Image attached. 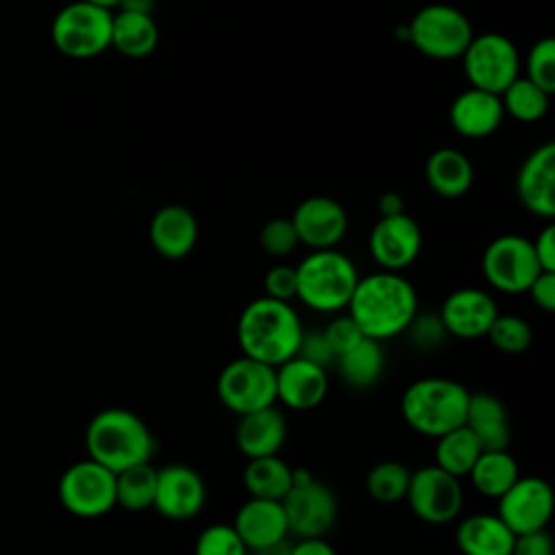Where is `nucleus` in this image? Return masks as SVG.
<instances>
[{"label": "nucleus", "mask_w": 555, "mask_h": 555, "mask_svg": "<svg viewBox=\"0 0 555 555\" xmlns=\"http://www.w3.org/2000/svg\"><path fill=\"white\" fill-rule=\"evenodd\" d=\"M347 314L360 327L362 336L382 343L408 330L418 314V295L401 273L377 271L358 280L347 304Z\"/></svg>", "instance_id": "1"}, {"label": "nucleus", "mask_w": 555, "mask_h": 555, "mask_svg": "<svg viewBox=\"0 0 555 555\" xmlns=\"http://www.w3.org/2000/svg\"><path fill=\"white\" fill-rule=\"evenodd\" d=\"M304 325L291 301L267 295L249 301L236 323V340L243 356L280 366L297 356Z\"/></svg>", "instance_id": "2"}, {"label": "nucleus", "mask_w": 555, "mask_h": 555, "mask_svg": "<svg viewBox=\"0 0 555 555\" xmlns=\"http://www.w3.org/2000/svg\"><path fill=\"white\" fill-rule=\"evenodd\" d=\"M87 457L111 473H121L152 460L156 440L145 421L126 408H104L85 429Z\"/></svg>", "instance_id": "3"}, {"label": "nucleus", "mask_w": 555, "mask_h": 555, "mask_svg": "<svg viewBox=\"0 0 555 555\" xmlns=\"http://www.w3.org/2000/svg\"><path fill=\"white\" fill-rule=\"evenodd\" d=\"M470 392L449 377H421L401 395V416L421 436L440 438L464 425Z\"/></svg>", "instance_id": "4"}, {"label": "nucleus", "mask_w": 555, "mask_h": 555, "mask_svg": "<svg viewBox=\"0 0 555 555\" xmlns=\"http://www.w3.org/2000/svg\"><path fill=\"white\" fill-rule=\"evenodd\" d=\"M295 271L297 299L317 312L345 310L360 280L351 258L336 249L310 251Z\"/></svg>", "instance_id": "5"}, {"label": "nucleus", "mask_w": 555, "mask_h": 555, "mask_svg": "<svg viewBox=\"0 0 555 555\" xmlns=\"http://www.w3.org/2000/svg\"><path fill=\"white\" fill-rule=\"evenodd\" d=\"M408 41L434 61L460 59L473 39L470 20L451 4H427L405 24Z\"/></svg>", "instance_id": "6"}, {"label": "nucleus", "mask_w": 555, "mask_h": 555, "mask_svg": "<svg viewBox=\"0 0 555 555\" xmlns=\"http://www.w3.org/2000/svg\"><path fill=\"white\" fill-rule=\"evenodd\" d=\"M113 11L76 0L65 4L52 20V43L69 59H91L111 48Z\"/></svg>", "instance_id": "7"}, {"label": "nucleus", "mask_w": 555, "mask_h": 555, "mask_svg": "<svg viewBox=\"0 0 555 555\" xmlns=\"http://www.w3.org/2000/svg\"><path fill=\"white\" fill-rule=\"evenodd\" d=\"M280 503L288 533L297 538H323L338 514L334 490L314 479L306 468H293V486Z\"/></svg>", "instance_id": "8"}, {"label": "nucleus", "mask_w": 555, "mask_h": 555, "mask_svg": "<svg viewBox=\"0 0 555 555\" xmlns=\"http://www.w3.org/2000/svg\"><path fill=\"white\" fill-rule=\"evenodd\" d=\"M460 59L470 87L494 95H501L520 76L518 50L501 33L473 35Z\"/></svg>", "instance_id": "9"}, {"label": "nucleus", "mask_w": 555, "mask_h": 555, "mask_svg": "<svg viewBox=\"0 0 555 555\" xmlns=\"http://www.w3.org/2000/svg\"><path fill=\"white\" fill-rule=\"evenodd\" d=\"M217 397L238 416L275 405V369L247 356L234 358L217 377Z\"/></svg>", "instance_id": "10"}, {"label": "nucleus", "mask_w": 555, "mask_h": 555, "mask_svg": "<svg viewBox=\"0 0 555 555\" xmlns=\"http://www.w3.org/2000/svg\"><path fill=\"white\" fill-rule=\"evenodd\" d=\"M59 501L78 518L104 516L117 505L115 473L89 457L74 462L59 479Z\"/></svg>", "instance_id": "11"}, {"label": "nucleus", "mask_w": 555, "mask_h": 555, "mask_svg": "<svg viewBox=\"0 0 555 555\" xmlns=\"http://www.w3.org/2000/svg\"><path fill=\"white\" fill-rule=\"evenodd\" d=\"M540 271L531 241L520 234H501L492 238L481 256V273L486 282L507 295L527 293Z\"/></svg>", "instance_id": "12"}, {"label": "nucleus", "mask_w": 555, "mask_h": 555, "mask_svg": "<svg viewBox=\"0 0 555 555\" xmlns=\"http://www.w3.org/2000/svg\"><path fill=\"white\" fill-rule=\"evenodd\" d=\"M405 501L416 518L427 525H447L455 520L464 505V490L457 477L438 466H421L410 475Z\"/></svg>", "instance_id": "13"}, {"label": "nucleus", "mask_w": 555, "mask_h": 555, "mask_svg": "<svg viewBox=\"0 0 555 555\" xmlns=\"http://www.w3.org/2000/svg\"><path fill=\"white\" fill-rule=\"evenodd\" d=\"M555 507V494L542 477H518L507 492L496 499V516L514 535L546 529Z\"/></svg>", "instance_id": "14"}, {"label": "nucleus", "mask_w": 555, "mask_h": 555, "mask_svg": "<svg viewBox=\"0 0 555 555\" xmlns=\"http://www.w3.org/2000/svg\"><path fill=\"white\" fill-rule=\"evenodd\" d=\"M206 481L189 464H165L156 473L154 509L167 520H191L206 505Z\"/></svg>", "instance_id": "15"}, {"label": "nucleus", "mask_w": 555, "mask_h": 555, "mask_svg": "<svg viewBox=\"0 0 555 555\" xmlns=\"http://www.w3.org/2000/svg\"><path fill=\"white\" fill-rule=\"evenodd\" d=\"M423 245L421 225L405 210L392 217H379L369 234V251L382 271H395L410 267Z\"/></svg>", "instance_id": "16"}, {"label": "nucleus", "mask_w": 555, "mask_h": 555, "mask_svg": "<svg viewBox=\"0 0 555 555\" xmlns=\"http://www.w3.org/2000/svg\"><path fill=\"white\" fill-rule=\"evenodd\" d=\"M299 243L314 249H334L347 234L349 219L340 202L327 195L301 199L291 217Z\"/></svg>", "instance_id": "17"}, {"label": "nucleus", "mask_w": 555, "mask_h": 555, "mask_svg": "<svg viewBox=\"0 0 555 555\" xmlns=\"http://www.w3.org/2000/svg\"><path fill=\"white\" fill-rule=\"evenodd\" d=\"M499 310L490 293L475 286H464L449 293L440 306V323L447 334L473 340L488 334Z\"/></svg>", "instance_id": "18"}, {"label": "nucleus", "mask_w": 555, "mask_h": 555, "mask_svg": "<svg viewBox=\"0 0 555 555\" xmlns=\"http://www.w3.org/2000/svg\"><path fill=\"white\" fill-rule=\"evenodd\" d=\"M516 195L535 217H555V143L538 145L520 165L516 176Z\"/></svg>", "instance_id": "19"}, {"label": "nucleus", "mask_w": 555, "mask_h": 555, "mask_svg": "<svg viewBox=\"0 0 555 555\" xmlns=\"http://www.w3.org/2000/svg\"><path fill=\"white\" fill-rule=\"evenodd\" d=\"M330 390L327 369L312 364L299 356L275 366V401L282 405L306 412L323 403Z\"/></svg>", "instance_id": "20"}, {"label": "nucleus", "mask_w": 555, "mask_h": 555, "mask_svg": "<svg viewBox=\"0 0 555 555\" xmlns=\"http://www.w3.org/2000/svg\"><path fill=\"white\" fill-rule=\"evenodd\" d=\"M197 219L195 215L180 204H167L158 208L147 228L150 243L154 251L167 260H180L189 256L197 243Z\"/></svg>", "instance_id": "21"}, {"label": "nucleus", "mask_w": 555, "mask_h": 555, "mask_svg": "<svg viewBox=\"0 0 555 555\" xmlns=\"http://www.w3.org/2000/svg\"><path fill=\"white\" fill-rule=\"evenodd\" d=\"M234 531L247 546V551H258L284 542L288 535L286 516L280 501L247 499L234 514Z\"/></svg>", "instance_id": "22"}, {"label": "nucleus", "mask_w": 555, "mask_h": 555, "mask_svg": "<svg viewBox=\"0 0 555 555\" xmlns=\"http://www.w3.org/2000/svg\"><path fill=\"white\" fill-rule=\"evenodd\" d=\"M501 98L475 87L460 91L449 106L451 128L464 139L490 137L503 121Z\"/></svg>", "instance_id": "23"}, {"label": "nucleus", "mask_w": 555, "mask_h": 555, "mask_svg": "<svg viewBox=\"0 0 555 555\" xmlns=\"http://www.w3.org/2000/svg\"><path fill=\"white\" fill-rule=\"evenodd\" d=\"M286 431L288 427L284 414L275 405H269L238 416L234 427V442L241 455L247 460L278 455L286 440Z\"/></svg>", "instance_id": "24"}, {"label": "nucleus", "mask_w": 555, "mask_h": 555, "mask_svg": "<svg viewBox=\"0 0 555 555\" xmlns=\"http://www.w3.org/2000/svg\"><path fill=\"white\" fill-rule=\"evenodd\" d=\"M514 533L496 514H470L455 527V544L462 555H509Z\"/></svg>", "instance_id": "25"}, {"label": "nucleus", "mask_w": 555, "mask_h": 555, "mask_svg": "<svg viewBox=\"0 0 555 555\" xmlns=\"http://www.w3.org/2000/svg\"><path fill=\"white\" fill-rule=\"evenodd\" d=\"M464 425L475 434L483 451H505L509 444L507 408L492 392H470Z\"/></svg>", "instance_id": "26"}, {"label": "nucleus", "mask_w": 555, "mask_h": 555, "mask_svg": "<svg viewBox=\"0 0 555 555\" xmlns=\"http://www.w3.org/2000/svg\"><path fill=\"white\" fill-rule=\"evenodd\" d=\"M475 171L473 163L466 154L453 147H440L429 154L425 163V180L427 186L447 199H455L464 195L473 184Z\"/></svg>", "instance_id": "27"}, {"label": "nucleus", "mask_w": 555, "mask_h": 555, "mask_svg": "<svg viewBox=\"0 0 555 555\" xmlns=\"http://www.w3.org/2000/svg\"><path fill=\"white\" fill-rule=\"evenodd\" d=\"M158 46V26L152 15L119 11L113 13L111 48L128 59H143Z\"/></svg>", "instance_id": "28"}, {"label": "nucleus", "mask_w": 555, "mask_h": 555, "mask_svg": "<svg viewBox=\"0 0 555 555\" xmlns=\"http://www.w3.org/2000/svg\"><path fill=\"white\" fill-rule=\"evenodd\" d=\"M243 486L251 499L282 501L293 486V468L280 455L247 460Z\"/></svg>", "instance_id": "29"}, {"label": "nucleus", "mask_w": 555, "mask_h": 555, "mask_svg": "<svg viewBox=\"0 0 555 555\" xmlns=\"http://www.w3.org/2000/svg\"><path fill=\"white\" fill-rule=\"evenodd\" d=\"M384 362L386 358H384L382 343L364 336L356 347L338 356L334 366L347 386L356 390H364L377 384V379L384 373Z\"/></svg>", "instance_id": "30"}, {"label": "nucleus", "mask_w": 555, "mask_h": 555, "mask_svg": "<svg viewBox=\"0 0 555 555\" xmlns=\"http://www.w3.org/2000/svg\"><path fill=\"white\" fill-rule=\"evenodd\" d=\"M520 477L516 457L505 451H481L475 466L468 473L473 488L488 499H499Z\"/></svg>", "instance_id": "31"}, {"label": "nucleus", "mask_w": 555, "mask_h": 555, "mask_svg": "<svg viewBox=\"0 0 555 555\" xmlns=\"http://www.w3.org/2000/svg\"><path fill=\"white\" fill-rule=\"evenodd\" d=\"M481 451L483 449H481L479 440L475 438V434L466 425H460V427L442 434L440 438H436L434 466L462 479V477H468V473L475 466Z\"/></svg>", "instance_id": "32"}, {"label": "nucleus", "mask_w": 555, "mask_h": 555, "mask_svg": "<svg viewBox=\"0 0 555 555\" xmlns=\"http://www.w3.org/2000/svg\"><path fill=\"white\" fill-rule=\"evenodd\" d=\"M156 473L152 462L137 464L115 475V501L124 509L143 512L154 505L156 494Z\"/></svg>", "instance_id": "33"}, {"label": "nucleus", "mask_w": 555, "mask_h": 555, "mask_svg": "<svg viewBox=\"0 0 555 555\" xmlns=\"http://www.w3.org/2000/svg\"><path fill=\"white\" fill-rule=\"evenodd\" d=\"M499 98L505 115L522 124H533L546 115L551 95L525 76H518Z\"/></svg>", "instance_id": "34"}, {"label": "nucleus", "mask_w": 555, "mask_h": 555, "mask_svg": "<svg viewBox=\"0 0 555 555\" xmlns=\"http://www.w3.org/2000/svg\"><path fill=\"white\" fill-rule=\"evenodd\" d=\"M410 475H412V470L403 462L382 460L369 468L364 488L373 501L392 505V503H399L401 499H405Z\"/></svg>", "instance_id": "35"}, {"label": "nucleus", "mask_w": 555, "mask_h": 555, "mask_svg": "<svg viewBox=\"0 0 555 555\" xmlns=\"http://www.w3.org/2000/svg\"><path fill=\"white\" fill-rule=\"evenodd\" d=\"M486 336L503 353H522L531 345V327L518 314H496Z\"/></svg>", "instance_id": "36"}, {"label": "nucleus", "mask_w": 555, "mask_h": 555, "mask_svg": "<svg viewBox=\"0 0 555 555\" xmlns=\"http://www.w3.org/2000/svg\"><path fill=\"white\" fill-rule=\"evenodd\" d=\"M525 69H527V80L538 85L542 91L548 95L555 91V39L553 37H542L538 39L525 59Z\"/></svg>", "instance_id": "37"}, {"label": "nucleus", "mask_w": 555, "mask_h": 555, "mask_svg": "<svg viewBox=\"0 0 555 555\" xmlns=\"http://www.w3.org/2000/svg\"><path fill=\"white\" fill-rule=\"evenodd\" d=\"M195 555H249V551L232 525L215 522L199 531Z\"/></svg>", "instance_id": "38"}, {"label": "nucleus", "mask_w": 555, "mask_h": 555, "mask_svg": "<svg viewBox=\"0 0 555 555\" xmlns=\"http://www.w3.org/2000/svg\"><path fill=\"white\" fill-rule=\"evenodd\" d=\"M260 247L269 254V256H288L291 251H295V247L299 245L297 232L293 228L291 217H273L269 219L258 234Z\"/></svg>", "instance_id": "39"}, {"label": "nucleus", "mask_w": 555, "mask_h": 555, "mask_svg": "<svg viewBox=\"0 0 555 555\" xmlns=\"http://www.w3.org/2000/svg\"><path fill=\"white\" fill-rule=\"evenodd\" d=\"M403 334H408V338L414 347L425 349V351L436 349L447 336L438 314H416Z\"/></svg>", "instance_id": "40"}, {"label": "nucleus", "mask_w": 555, "mask_h": 555, "mask_svg": "<svg viewBox=\"0 0 555 555\" xmlns=\"http://www.w3.org/2000/svg\"><path fill=\"white\" fill-rule=\"evenodd\" d=\"M323 334L334 351V358L343 356L345 351H349L351 347H356L364 336L360 332V327L353 323V319L349 314L336 317L327 323V327H323ZM336 362V360H334Z\"/></svg>", "instance_id": "41"}, {"label": "nucleus", "mask_w": 555, "mask_h": 555, "mask_svg": "<svg viewBox=\"0 0 555 555\" xmlns=\"http://www.w3.org/2000/svg\"><path fill=\"white\" fill-rule=\"evenodd\" d=\"M264 295L280 301L297 297V271L291 264H275L264 275Z\"/></svg>", "instance_id": "42"}, {"label": "nucleus", "mask_w": 555, "mask_h": 555, "mask_svg": "<svg viewBox=\"0 0 555 555\" xmlns=\"http://www.w3.org/2000/svg\"><path fill=\"white\" fill-rule=\"evenodd\" d=\"M297 356L312 362V364H319L323 369L332 366L334 364V351L323 334V330H312V332H306L301 334V340H299V349H297Z\"/></svg>", "instance_id": "43"}, {"label": "nucleus", "mask_w": 555, "mask_h": 555, "mask_svg": "<svg viewBox=\"0 0 555 555\" xmlns=\"http://www.w3.org/2000/svg\"><path fill=\"white\" fill-rule=\"evenodd\" d=\"M509 555H555L553 538L546 529L516 535Z\"/></svg>", "instance_id": "44"}, {"label": "nucleus", "mask_w": 555, "mask_h": 555, "mask_svg": "<svg viewBox=\"0 0 555 555\" xmlns=\"http://www.w3.org/2000/svg\"><path fill=\"white\" fill-rule=\"evenodd\" d=\"M531 301L544 310V312H553L555 310V273L551 271H540L535 275V280L529 284L527 288Z\"/></svg>", "instance_id": "45"}, {"label": "nucleus", "mask_w": 555, "mask_h": 555, "mask_svg": "<svg viewBox=\"0 0 555 555\" xmlns=\"http://www.w3.org/2000/svg\"><path fill=\"white\" fill-rule=\"evenodd\" d=\"M531 247L540 269L555 273V225L553 223H546L540 230V234L531 241Z\"/></svg>", "instance_id": "46"}, {"label": "nucleus", "mask_w": 555, "mask_h": 555, "mask_svg": "<svg viewBox=\"0 0 555 555\" xmlns=\"http://www.w3.org/2000/svg\"><path fill=\"white\" fill-rule=\"evenodd\" d=\"M291 555H336V548L325 538H297Z\"/></svg>", "instance_id": "47"}, {"label": "nucleus", "mask_w": 555, "mask_h": 555, "mask_svg": "<svg viewBox=\"0 0 555 555\" xmlns=\"http://www.w3.org/2000/svg\"><path fill=\"white\" fill-rule=\"evenodd\" d=\"M377 210H379V217H392V215H399L403 212V199L399 193H382L379 199H377Z\"/></svg>", "instance_id": "48"}, {"label": "nucleus", "mask_w": 555, "mask_h": 555, "mask_svg": "<svg viewBox=\"0 0 555 555\" xmlns=\"http://www.w3.org/2000/svg\"><path fill=\"white\" fill-rule=\"evenodd\" d=\"M156 0H121L119 11H130V13H145L152 15Z\"/></svg>", "instance_id": "49"}, {"label": "nucleus", "mask_w": 555, "mask_h": 555, "mask_svg": "<svg viewBox=\"0 0 555 555\" xmlns=\"http://www.w3.org/2000/svg\"><path fill=\"white\" fill-rule=\"evenodd\" d=\"M249 555H291V544L284 540V542H278V544L267 546V548L249 551Z\"/></svg>", "instance_id": "50"}, {"label": "nucleus", "mask_w": 555, "mask_h": 555, "mask_svg": "<svg viewBox=\"0 0 555 555\" xmlns=\"http://www.w3.org/2000/svg\"><path fill=\"white\" fill-rule=\"evenodd\" d=\"M85 2H89V4H95V7H102V9H108V11H113L115 7H119V2H121V0H85Z\"/></svg>", "instance_id": "51"}]
</instances>
